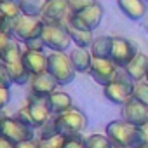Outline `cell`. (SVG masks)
Listing matches in <instances>:
<instances>
[{
    "label": "cell",
    "mask_w": 148,
    "mask_h": 148,
    "mask_svg": "<svg viewBox=\"0 0 148 148\" xmlns=\"http://www.w3.org/2000/svg\"><path fill=\"white\" fill-rule=\"evenodd\" d=\"M106 136L112 141L113 146H124V148H139L143 146V138L139 134V129L136 125H131L129 122L113 120L106 125Z\"/></svg>",
    "instance_id": "cell-1"
},
{
    "label": "cell",
    "mask_w": 148,
    "mask_h": 148,
    "mask_svg": "<svg viewBox=\"0 0 148 148\" xmlns=\"http://www.w3.org/2000/svg\"><path fill=\"white\" fill-rule=\"evenodd\" d=\"M134 80L125 73V70H117V75H115V80L108 86L103 87V92H105V98L115 105H125L131 98H132V89H134Z\"/></svg>",
    "instance_id": "cell-2"
},
{
    "label": "cell",
    "mask_w": 148,
    "mask_h": 148,
    "mask_svg": "<svg viewBox=\"0 0 148 148\" xmlns=\"http://www.w3.org/2000/svg\"><path fill=\"white\" fill-rule=\"evenodd\" d=\"M56 122V129L59 136L70 138V136H77L80 134L86 127H87V117L79 110V108H70L64 113L54 117Z\"/></svg>",
    "instance_id": "cell-3"
},
{
    "label": "cell",
    "mask_w": 148,
    "mask_h": 148,
    "mask_svg": "<svg viewBox=\"0 0 148 148\" xmlns=\"http://www.w3.org/2000/svg\"><path fill=\"white\" fill-rule=\"evenodd\" d=\"M47 71L56 79L59 86H66L75 79V68H73L70 56L64 52H52L47 56Z\"/></svg>",
    "instance_id": "cell-4"
},
{
    "label": "cell",
    "mask_w": 148,
    "mask_h": 148,
    "mask_svg": "<svg viewBox=\"0 0 148 148\" xmlns=\"http://www.w3.org/2000/svg\"><path fill=\"white\" fill-rule=\"evenodd\" d=\"M40 38H42L44 45L49 47V49L54 51V52H64V51L70 47V44H71L68 28H66V25H63V23L44 25V30H42Z\"/></svg>",
    "instance_id": "cell-5"
},
{
    "label": "cell",
    "mask_w": 148,
    "mask_h": 148,
    "mask_svg": "<svg viewBox=\"0 0 148 148\" xmlns=\"http://www.w3.org/2000/svg\"><path fill=\"white\" fill-rule=\"evenodd\" d=\"M103 5L101 4H94L89 9L73 14L70 12L66 18V25L77 28V30H84V32H92L99 26L101 19H103Z\"/></svg>",
    "instance_id": "cell-6"
},
{
    "label": "cell",
    "mask_w": 148,
    "mask_h": 148,
    "mask_svg": "<svg viewBox=\"0 0 148 148\" xmlns=\"http://www.w3.org/2000/svg\"><path fill=\"white\" fill-rule=\"evenodd\" d=\"M0 136L9 139L11 143L18 145L23 141L33 139V129L14 117H2L0 119Z\"/></svg>",
    "instance_id": "cell-7"
},
{
    "label": "cell",
    "mask_w": 148,
    "mask_h": 148,
    "mask_svg": "<svg viewBox=\"0 0 148 148\" xmlns=\"http://www.w3.org/2000/svg\"><path fill=\"white\" fill-rule=\"evenodd\" d=\"M42 30H44V21L40 18H33L26 14H19L14 19V26H12V33L18 38H21L23 42L40 38Z\"/></svg>",
    "instance_id": "cell-8"
},
{
    "label": "cell",
    "mask_w": 148,
    "mask_h": 148,
    "mask_svg": "<svg viewBox=\"0 0 148 148\" xmlns=\"http://www.w3.org/2000/svg\"><path fill=\"white\" fill-rule=\"evenodd\" d=\"M138 54L136 45L122 37H112V54L110 59L117 68H125Z\"/></svg>",
    "instance_id": "cell-9"
},
{
    "label": "cell",
    "mask_w": 148,
    "mask_h": 148,
    "mask_svg": "<svg viewBox=\"0 0 148 148\" xmlns=\"http://www.w3.org/2000/svg\"><path fill=\"white\" fill-rule=\"evenodd\" d=\"M68 14H70V0H45L40 19L44 21V25H54L61 23L64 18H68Z\"/></svg>",
    "instance_id": "cell-10"
},
{
    "label": "cell",
    "mask_w": 148,
    "mask_h": 148,
    "mask_svg": "<svg viewBox=\"0 0 148 148\" xmlns=\"http://www.w3.org/2000/svg\"><path fill=\"white\" fill-rule=\"evenodd\" d=\"M91 77L96 80V84L99 86H108L115 80V75H117V66L112 63V59H98V58H92V63H91Z\"/></svg>",
    "instance_id": "cell-11"
},
{
    "label": "cell",
    "mask_w": 148,
    "mask_h": 148,
    "mask_svg": "<svg viewBox=\"0 0 148 148\" xmlns=\"http://www.w3.org/2000/svg\"><path fill=\"white\" fill-rule=\"evenodd\" d=\"M122 117L125 122H129L131 125H143L145 122H148V106L136 101L134 98H131L125 105H124V110H122Z\"/></svg>",
    "instance_id": "cell-12"
},
{
    "label": "cell",
    "mask_w": 148,
    "mask_h": 148,
    "mask_svg": "<svg viewBox=\"0 0 148 148\" xmlns=\"http://www.w3.org/2000/svg\"><path fill=\"white\" fill-rule=\"evenodd\" d=\"M59 84L56 82V79L51 75L49 71H44L40 75H33L30 80V87H32V94L38 96V98H49L52 92H56V87Z\"/></svg>",
    "instance_id": "cell-13"
},
{
    "label": "cell",
    "mask_w": 148,
    "mask_h": 148,
    "mask_svg": "<svg viewBox=\"0 0 148 148\" xmlns=\"http://www.w3.org/2000/svg\"><path fill=\"white\" fill-rule=\"evenodd\" d=\"M28 112H30V117H32V122H33V127L40 129L47 120H49V108H47V98H38V96H30L28 99V105H26Z\"/></svg>",
    "instance_id": "cell-14"
},
{
    "label": "cell",
    "mask_w": 148,
    "mask_h": 148,
    "mask_svg": "<svg viewBox=\"0 0 148 148\" xmlns=\"http://www.w3.org/2000/svg\"><path fill=\"white\" fill-rule=\"evenodd\" d=\"M21 61L26 66V70L32 73V77L47 71V56L44 54V51H26L25 49Z\"/></svg>",
    "instance_id": "cell-15"
},
{
    "label": "cell",
    "mask_w": 148,
    "mask_h": 148,
    "mask_svg": "<svg viewBox=\"0 0 148 148\" xmlns=\"http://www.w3.org/2000/svg\"><path fill=\"white\" fill-rule=\"evenodd\" d=\"M117 5L122 14L132 21H139L146 14V2L145 0H117Z\"/></svg>",
    "instance_id": "cell-16"
},
{
    "label": "cell",
    "mask_w": 148,
    "mask_h": 148,
    "mask_svg": "<svg viewBox=\"0 0 148 148\" xmlns=\"http://www.w3.org/2000/svg\"><path fill=\"white\" fill-rule=\"evenodd\" d=\"M125 73L134 80V82H141L145 77H146V71H148V56L138 52L134 56V59L124 68Z\"/></svg>",
    "instance_id": "cell-17"
},
{
    "label": "cell",
    "mask_w": 148,
    "mask_h": 148,
    "mask_svg": "<svg viewBox=\"0 0 148 148\" xmlns=\"http://www.w3.org/2000/svg\"><path fill=\"white\" fill-rule=\"evenodd\" d=\"M68 56H70V61H71V64H73L77 73H89L91 63H92V54L87 49L75 47Z\"/></svg>",
    "instance_id": "cell-18"
},
{
    "label": "cell",
    "mask_w": 148,
    "mask_h": 148,
    "mask_svg": "<svg viewBox=\"0 0 148 148\" xmlns=\"http://www.w3.org/2000/svg\"><path fill=\"white\" fill-rule=\"evenodd\" d=\"M47 108H49V112H51V115H61V113H64L66 110H70L71 108V98H70V94H66V92H52L49 98H47Z\"/></svg>",
    "instance_id": "cell-19"
},
{
    "label": "cell",
    "mask_w": 148,
    "mask_h": 148,
    "mask_svg": "<svg viewBox=\"0 0 148 148\" xmlns=\"http://www.w3.org/2000/svg\"><path fill=\"white\" fill-rule=\"evenodd\" d=\"M4 66H5V70H7V73H9L12 84H16V86H25V84H28V82L32 80V73L26 70V66L23 64V61H21V63H16V64H4Z\"/></svg>",
    "instance_id": "cell-20"
},
{
    "label": "cell",
    "mask_w": 148,
    "mask_h": 148,
    "mask_svg": "<svg viewBox=\"0 0 148 148\" xmlns=\"http://www.w3.org/2000/svg\"><path fill=\"white\" fill-rule=\"evenodd\" d=\"M91 54H92V58H98V59H110V54H112V37H106V35L96 37L92 45H91Z\"/></svg>",
    "instance_id": "cell-21"
},
{
    "label": "cell",
    "mask_w": 148,
    "mask_h": 148,
    "mask_svg": "<svg viewBox=\"0 0 148 148\" xmlns=\"http://www.w3.org/2000/svg\"><path fill=\"white\" fill-rule=\"evenodd\" d=\"M21 58H23V52L19 49V44L14 40H9V44L5 45L2 54H0V63L2 64H16V63H21Z\"/></svg>",
    "instance_id": "cell-22"
},
{
    "label": "cell",
    "mask_w": 148,
    "mask_h": 148,
    "mask_svg": "<svg viewBox=\"0 0 148 148\" xmlns=\"http://www.w3.org/2000/svg\"><path fill=\"white\" fill-rule=\"evenodd\" d=\"M68 28V33H70V38L71 42L75 44L77 47H82V49H87L92 45L94 42V37H92V32H84V30H77V28H73L70 25H66Z\"/></svg>",
    "instance_id": "cell-23"
},
{
    "label": "cell",
    "mask_w": 148,
    "mask_h": 148,
    "mask_svg": "<svg viewBox=\"0 0 148 148\" xmlns=\"http://www.w3.org/2000/svg\"><path fill=\"white\" fill-rule=\"evenodd\" d=\"M18 4H19V9H21V14L40 18L42 7H44L42 0H18Z\"/></svg>",
    "instance_id": "cell-24"
},
{
    "label": "cell",
    "mask_w": 148,
    "mask_h": 148,
    "mask_svg": "<svg viewBox=\"0 0 148 148\" xmlns=\"http://www.w3.org/2000/svg\"><path fill=\"white\" fill-rule=\"evenodd\" d=\"M19 14H21V9H19V4L18 2L0 0V18H5V19L14 21Z\"/></svg>",
    "instance_id": "cell-25"
},
{
    "label": "cell",
    "mask_w": 148,
    "mask_h": 148,
    "mask_svg": "<svg viewBox=\"0 0 148 148\" xmlns=\"http://www.w3.org/2000/svg\"><path fill=\"white\" fill-rule=\"evenodd\" d=\"M112 141L105 134H91L86 138V148H112Z\"/></svg>",
    "instance_id": "cell-26"
},
{
    "label": "cell",
    "mask_w": 148,
    "mask_h": 148,
    "mask_svg": "<svg viewBox=\"0 0 148 148\" xmlns=\"http://www.w3.org/2000/svg\"><path fill=\"white\" fill-rule=\"evenodd\" d=\"M132 98L148 106V82H145V80L136 82L134 89H132Z\"/></svg>",
    "instance_id": "cell-27"
},
{
    "label": "cell",
    "mask_w": 148,
    "mask_h": 148,
    "mask_svg": "<svg viewBox=\"0 0 148 148\" xmlns=\"http://www.w3.org/2000/svg\"><path fill=\"white\" fill-rule=\"evenodd\" d=\"M64 136H52V138H45V139H38L37 141V148H63L64 145Z\"/></svg>",
    "instance_id": "cell-28"
},
{
    "label": "cell",
    "mask_w": 148,
    "mask_h": 148,
    "mask_svg": "<svg viewBox=\"0 0 148 148\" xmlns=\"http://www.w3.org/2000/svg\"><path fill=\"white\" fill-rule=\"evenodd\" d=\"M94 4H98V0H70V12H73V14L82 12Z\"/></svg>",
    "instance_id": "cell-29"
},
{
    "label": "cell",
    "mask_w": 148,
    "mask_h": 148,
    "mask_svg": "<svg viewBox=\"0 0 148 148\" xmlns=\"http://www.w3.org/2000/svg\"><path fill=\"white\" fill-rule=\"evenodd\" d=\"M52 136H58V129H56V122H54V119H49V120L40 127V139L52 138Z\"/></svg>",
    "instance_id": "cell-30"
},
{
    "label": "cell",
    "mask_w": 148,
    "mask_h": 148,
    "mask_svg": "<svg viewBox=\"0 0 148 148\" xmlns=\"http://www.w3.org/2000/svg\"><path fill=\"white\" fill-rule=\"evenodd\" d=\"M63 148H86V138H84L82 134L70 136V138L64 139Z\"/></svg>",
    "instance_id": "cell-31"
},
{
    "label": "cell",
    "mask_w": 148,
    "mask_h": 148,
    "mask_svg": "<svg viewBox=\"0 0 148 148\" xmlns=\"http://www.w3.org/2000/svg\"><path fill=\"white\" fill-rule=\"evenodd\" d=\"M14 119H18L19 122H23V124H26V125H30V127L33 129V122H32V117H30V112H28L26 106L21 108V110H18L16 115H14Z\"/></svg>",
    "instance_id": "cell-32"
},
{
    "label": "cell",
    "mask_w": 148,
    "mask_h": 148,
    "mask_svg": "<svg viewBox=\"0 0 148 148\" xmlns=\"http://www.w3.org/2000/svg\"><path fill=\"white\" fill-rule=\"evenodd\" d=\"M26 51H44V42L42 38H33V40H28V42H23Z\"/></svg>",
    "instance_id": "cell-33"
},
{
    "label": "cell",
    "mask_w": 148,
    "mask_h": 148,
    "mask_svg": "<svg viewBox=\"0 0 148 148\" xmlns=\"http://www.w3.org/2000/svg\"><path fill=\"white\" fill-rule=\"evenodd\" d=\"M0 86H4L7 89L12 86V80H11V77H9V73H7V70H5L4 64L0 66Z\"/></svg>",
    "instance_id": "cell-34"
},
{
    "label": "cell",
    "mask_w": 148,
    "mask_h": 148,
    "mask_svg": "<svg viewBox=\"0 0 148 148\" xmlns=\"http://www.w3.org/2000/svg\"><path fill=\"white\" fill-rule=\"evenodd\" d=\"M11 101V92L7 87L0 86V110H2L4 106H7V103Z\"/></svg>",
    "instance_id": "cell-35"
},
{
    "label": "cell",
    "mask_w": 148,
    "mask_h": 148,
    "mask_svg": "<svg viewBox=\"0 0 148 148\" xmlns=\"http://www.w3.org/2000/svg\"><path fill=\"white\" fill-rule=\"evenodd\" d=\"M9 40H11V35H9V33L0 32V54H2V51H4V49H5V45L9 44Z\"/></svg>",
    "instance_id": "cell-36"
},
{
    "label": "cell",
    "mask_w": 148,
    "mask_h": 148,
    "mask_svg": "<svg viewBox=\"0 0 148 148\" xmlns=\"http://www.w3.org/2000/svg\"><path fill=\"white\" fill-rule=\"evenodd\" d=\"M138 129H139V134H141V138H143V143L148 145V122H145V124L139 125Z\"/></svg>",
    "instance_id": "cell-37"
},
{
    "label": "cell",
    "mask_w": 148,
    "mask_h": 148,
    "mask_svg": "<svg viewBox=\"0 0 148 148\" xmlns=\"http://www.w3.org/2000/svg\"><path fill=\"white\" fill-rule=\"evenodd\" d=\"M14 148H37V143L32 139V141H23V143H18Z\"/></svg>",
    "instance_id": "cell-38"
},
{
    "label": "cell",
    "mask_w": 148,
    "mask_h": 148,
    "mask_svg": "<svg viewBox=\"0 0 148 148\" xmlns=\"http://www.w3.org/2000/svg\"><path fill=\"white\" fill-rule=\"evenodd\" d=\"M14 146H16L14 143H11L9 139H5V138L0 136V148H14Z\"/></svg>",
    "instance_id": "cell-39"
},
{
    "label": "cell",
    "mask_w": 148,
    "mask_h": 148,
    "mask_svg": "<svg viewBox=\"0 0 148 148\" xmlns=\"http://www.w3.org/2000/svg\"><path fill=\"white\" fill-rule=\"evenodd\" d=\"M139 148H148V145H143V146H139Z\"/></svg>",
    "instance_id": "cell-40"
},
{
    "label": "cell",
    "mask_w": 148,
    "mask_h": 148,
    "mask_svg": "<svg viewBox=\"0 0 148 148\" xmlns=\"http://www.w3.org/2000/svg\"><path fill=\"white\" fill-rule=\"evenodd\" d=\"M145 79H146V82H148V71H146V77H145Z\"/></svg>",
    "instance_id": "cell-41"
},
{
    "label": "cell",
    "mask_w": 148,
    "mask_h": 148,
    "mask_svg": "<svg viewBox=\"0 0 148 148\" xmlns=\"http://www.w3.org/2000/svg\"><path fill=\"white\" fill-rule=\"evenodd\" d=\"M112 148H124V146H112Z\"/></svg>",
    "instance_id": "cell-42"
},
{
    "label": "cell",
    "mask_w": 148,
    "mask_h": 148,
    "mask_svg": "<svg viewBox=\"0 0 148 148\" xmlns=\"http://www.w3.org/2000/svg\"><path fill=\"white\" fill-rule=\"evenodd\" d=\"M11 2H18V0H11Z\"/></svg>",
    "instance_id": "cell-43"
},
{
    "label": "cell",
    "mask_w": 148,
    "mask_h": 148,
    "mask_svg": "<svg viewBox=\"0 0 148 148\" xmlns=\"http://www.w3.org/2000/svg\"><path fill=\"white\" fill-rule=\"evenodd\" d=\"M145 2H146V4H148V0H145Z\"/></svg>",
    "instance_id": "cell-44"
},
{
    "label": "cell",
    "mask_w": 148,
    "mask_h": 148,
    "mask_svg": "<svg viewBox=\"0 0 148 148\" xmlns=\"http://www.w3.org/2000/svg\"><path fill=\"white\" fill-rule=\"evenodd\" d=\"M0 66H2V63H0Z\"/></svg>",
    "instance_id": "cell-45"
},
{
    "label": "cell",
    "mask_w": 148,
    "mask_h": 148,
    "mask_svg": "<svg viewBox=\"0 0 148 148\" xmlns=\"http://www.w3.org/2000/svg\"><path fill=\"white\" fill-rule=\"evenodd\" d=\"M146 32H148V28H146Z\"/></svg>",
    "instance_id": "cell-46"
}]
</instances>
